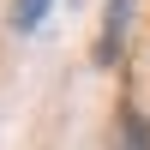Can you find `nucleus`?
<instances>
[{
    "label": "nucleus",
    "mask_w": 150,
    "mask_h": 150,
    "mask_svg": "<svg viewBox=\"0 0 150 150\" xmlns=\"http://www.w3.org/2000/svg\"><path fill=\"white\" fill-rule=\"evenodd\" d=\"M48 6H54V0H12V24H18V30H36V24L48 18Z\"/></svg>",
    "instance_id": "2"
},
{
    "label": "nucleus",
    "mask_w": 150,
    "mask_h": 150,
    "mask_svg": "<svg viewBox=\"0 0 150 150\" xmlns=\"http://www.w3.org/2000/svg\"><path fill=\"white\" fill-rule=\"evenodd\" d=\"M120 150H150V120H138V114H132L126 126H120Z\"/></svg>",
    "instance_id": "3"
},
{
    "label": "nucleus",
    "mask_w": 150,
    "mask_h": 150,
    "mask_svg": "<svg viewBox=\"0 0 150 150\" xmlns=\"http://www.w3.org/2000/svg\"><path fill=\"white\" fill-rule=\"evenodd\" d=\"M126 18H132V0H108V18H102V42H96V54H102V60H114V54H120Z\"/></svg>",
    "instance_id": "1"
}]
</instances>
